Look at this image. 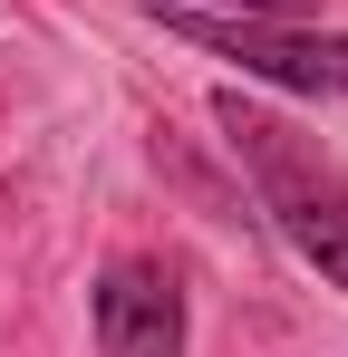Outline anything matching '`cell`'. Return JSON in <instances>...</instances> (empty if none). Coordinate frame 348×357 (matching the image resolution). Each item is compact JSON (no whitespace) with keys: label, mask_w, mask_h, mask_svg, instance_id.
<instances>
[{"label":"cell","mask_w":348,"mask_h":357,"mask_svg":"<svg viewBox=\"0 0 348 357\" xmlns=\"http://www.w3.org/2000/svg\"><path fill=\"white\" fill-rule=\"evenodd\" d=\"M97 357H184V271L174 261H107Z\"/></svg>","instance_id":"cell-3"},{"label":"cell","mask_w":348,"mask_h":357,"mask_svg":"<svg viewBox=\"0 0 348 357\" xmlns=\"http://www.w3.org/2000/svg\"><path fill=\"white\" fill-rule=\"evenodd\" d=\"M174 39L242 59V77H271L300 97H348V29H290V20H203V10H165Z\"/></svg>","instance_id":"cell-2"},{"label":"cell","mask_w":348,"mask_h":357,"mask_svg":"<svg viewBox=\"0 0 348 357\" xmlns=\"http://www.w3.org/2000/svg\"><path fill=\"white\" fill-rule=\"evenodd\" d=\"M213 126H223L232 165L252 174L261 213H271V232H281L290 251L329 280V290H348V165H339V155H319L290 116L252 107L242 87H223V97H213Z\"/></svg>","instance_id":"cell-1"},{"label":"cell","mask_w":348,"mask_h":357,"mask_svg":"<svg viewBox=\"0 0 348 357\" xmlns=\"http://www.w3.org/2000/svg\"><path fill=\"white\" fill-rule=\"evenodd\" d=\"M223 10H252V20H300L310 0H223Z\"/></svg>","instance_id":"cell-4"}]
</instances>
